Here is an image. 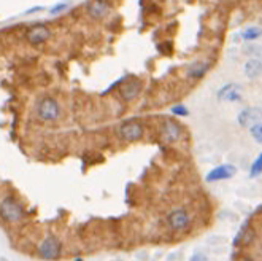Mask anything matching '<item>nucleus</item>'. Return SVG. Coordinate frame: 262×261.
<instances>
[{"label":"nucleus","mask_w":262,"mask_h":261,"mask_svg":"<svg viewBox=\"0 0 262 261\" xmlns=\"http://www.w3.org/2000/svg\"><path fill=\"white\" fill-rule=\"evenodd\" d=\"M262 37V29L258 27V25H250L246 27L243 32H241V38L246 42H253V40H258V38Z\"/></svg>","instance_id":"obj_15"},{"label":"nucleus","mask_w":262,"mask_h":261,"mask_svg":"<svg viewBox=\"0 0 262 261\" xmlns=\"http://www.w3.org/2000/svg\"><path fill=\"white\" fill-rule=\"evenodd\" d=\"M243 72L250 80H256L262 75V61L253 57V59H248L243 66Z\"/></svg>","instance_id":"obj_13"},{"label":"nucleus","mask_w":262,"mask_h":261,"mask_svg":"<svg viewBox=\"0 0 262 261\" xmlns=\"http://www.w3.org/2000/svg\"><path fill=\"white\" fill-rule=\"evenodd\" d=\"M37 115L38 118L51 123V121L59 119L61 117V105L57 104V100L53 97H43L38 100L37 104Z\"/></svg>","instance_id":"obj_2"},{"label":"nucleus","mask_w":262,"mask_h":261,"mask_svg":"<svg viewBox=\"0 0 262 261\" xmlns=\"http://www.w3.org/2000/svg\"><path fill=\"white\" fill-rule=\"evenodd\" d=\"M62 250V245H61V240L54 237V236H48L40 245H38V255L43 258V260H56L59 258Z\"/></svg>","instance_id":"obj_4"},{"label":"nucleus","mask_w":262,"mask_h":261,"mask_svg":"<svg viewBox=\"0 0 262 261\" xmlns=\"http://www.w3.org/2000/svg\"><path fill=\"white\" fill-rule=\"evenodd\" d=\"M262 174V153H259L258 158L254 159V163L251 164V169H250V177L251 178H256Z\"/></svg>","instance_id":"obj_17"},{"label":"nucleus","mask_w":262,"mask_h":261,"mask_svg":"<svg viewBox=\"0 0 262 261\" xmlns=\"http://www.w3.org/2000/svg\"><path fill=\"white\" fill-rule=\"evenodd\" d=\"M237 121H239V124L243 126V127L253 126L254 123H258V121H262V108L261 107L243 108V110L239 113Z\"/></svg>","instance_id":"obj_7"},{"label":"nucleus","mask_w":262,"mask_h":261,"mask_svg":"<svg viewBox=\"0 0 262 261\" xmlns=\"http://www.w3.org/2000/svg\"><path fill=\"white\" fill-rule=\"evenodd\" d=\"M235 174H237V167H235L234 164H221L208 172L205 180L208 183L224 182V180H229V178H232Z\"/></svg>","instance_id":"obj_5"},{"label":"nucleus","mask_w":262,"mask_h":261,"mask_svg":"<svg viewBox=\"0 0 262 261\" xmlns=\"http://www.w3.org/2000/svg\"><path fill=\"white\" fill-rule=\"evenodd\" d=\"M51 37V30L46 27V25H35L32 27L27 34V40L32 45H42L48 40Z\"/></svg>","instance_id":"obj_11"},{"label":"nucleus","mask_w":262,"mask_h":261,"mask_svg":"<svg viewBox=\"0 0 262 261\" xmlns=\"http://www.w3.org/2000/svg\"><path fill=\"white\" fill-rule=\"evenodd\" d=\"M167 223L172 231L183 233L191 226V215L188 210H184V209H175L169 214Z\"/></svg>","instance_id":"obj_3"},{"label":"nucleus","mask_w":262,"mask_h":261,"mask_svg":"<svg viewBox=\"0 0 262 261\" xmlns=\"http://www.w3.org/2000/svg\"><path fill=\"white\" fill-rule=\"evenodd\" d=\"M108 11H110V5H108L105 0H94V2H91L87 6L89 16L94 18V19L105 18L108 15Z\"/></svg>","instance_id":"obj_12"},{"label":"nucleus","mask_w":262,"mask_h":261,"mask_svg":"<svg viewBox=\"0 0 262 261\" xmlns=\"http://www.w3.org/2000/svg\"><path fill=\"white\" fill-rule=\"evenodd\" d=\"M218 99L226 102H239L241 99V86L237 83H227L218 91Z\"/></svg>","instance_id":"obj_9"},{"label":"nucleus","mask_w":262,"mask_h":261,"mask_svg":"<svg viewBox=\"0 0 262 261\" xmlns=\"http://www.w3.org/2000/svg\"><path fill=\"white\" fill-rule=\"evenodd\" d=\"M0 216L8 223H16L24 216V207L15 199V197L6 196L3 197V201L0 202Z\"/></svg>","instance_id":"obj_1"},{"label":"nucleus","mask_w":262,"mask_h":261,"mask_svg":"<svg viewBox=\"0 0 262 261\" xmlns=\"http://www.w3.org/2000/svg\"><path fill=\"white\" fill-rule=\"evenodd\" d=\"M145 129L143 126L137 123V121H127L123 126L119 127V136L126 142H137L143 137Z\"/></svg>","instance_id":"obj_6"},{"label":"nucleus","mask_w":262,"mask_h":261,"mask_svg":"<svg viewBox=\"0 0 262 261\" xmlns=\"http://www.w3.org/2000/svg\"><path fill=\"white\" fill-rule=\"evenodd\" d=\"M172 113L176 115V117H188V115H189L188 108L184 105H174V107H172Z\"/></svg>","instance_id":"obj_18"},{"label":"nucleus","mask_w":262,"mask_h":261,"mask_svg":"<svg viewBox=\"0 0 262 261\" xmlns=\"http://www.w3.org/2000/svg\"><path fill=\"white\" fill-rule=\"evenodd\" d=\"M250 134H251L254 142L262 145V121H258V123L250 126Z\"/></svg>","instance_id":"obj_16"},{"label":"nucleus","mask_w":262,"mask_h":261,"mask_svg":"<svg viewBox=\"0 0 262 261\" xmlns=\"http://www.w3.org/2000/svg\"><path fill=\"white\" fill-rule=\"evenodd\" d=\"M140 91H142V81L137 78H132L121 86L119 94L124 100H133L140 94Z\"/></svg>","instance_id":"obj_10"},{"label":"nucleus","mask_w":262,"mask_h":261,"mask_svg":"<svg viewBox=\"0 0 262 261\" xmlns=\"http://www.w3.org/2000/svg\"><path fill=\"white\" fill-rule=\"evenodd\" d=\"M161 136L167 142H176L181 137V127L174 119H164L161 126Z\"/></svg>","instance_id":"obj_8"},{"label":"nucleus","mask_w":262,"mask_h":261,"mask_svg":"<svg viewBox=\"0 0 262 261\" xmlns=\"http://www.w3.org/2000/svg\"><path fill=\"white\" fill-rule=\"evenodd\" d=\"M207 70H208L207 62H202V61L194 62L193 66H189V69H188V76L189 78H194V80L202 78V76L207 73Z\"/></svg>","instance_id":"obj_14"},{"label":"nucleus","mask_w":262,"mask_h":261,"mask_svg":"<svg viewBox=\"0 0 262 261\" xmlns=\"http://www.w3.org/2000/svg\"><path fill=\"white\" fill-rule=\"evenodd\" d=\"M66 8H67V3H57V5L54 6V8H51V10H49V13H51V15H57V13L64 11Z\"/></svg>","instance_id":"obj_19"}]
</instances>
